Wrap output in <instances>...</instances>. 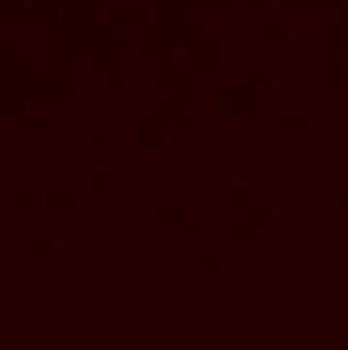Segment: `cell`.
Wrapping results in <instances>:
<instances>
[{
  "mask_svg": "<svg viewBox=\"0 0 348 350\" xmlns=\"http://www.w3.org/2000/svg\"><path fill=\"white\" fill-rule=\"evenodd\" d=\"M39 200H41V202H39V208H41V210H47V194H41V197H39Z\"/></svg>",
  "mask_w": 348,
  "mask_h": 350,
  "instance_id": "obj_7",
  "label": "cell"
},
{
  "mask_svg": "<svg viewBox=\"0 0 348 350\" xmlns=\"http://www.w3.org/2000/svg\"><path fill=\"white\" fill-rule=\"evenodd\" d=\"M272 216H274V218H272V224H274V226H280V210H274V212H272Z\"/></svg>",
  "mask_w": 348,
  "mask_h": 350,
  "instance_id": "obj_6",
  "label": "cell"
},
{
  "mask_svg": "<svg viewBox=\"0 0 348 350\" xmlns=\"http://www.w3.org/2000/svg\"><path fill=\"white\" fill-rule=\"evenodd\" d=\"M280 84V70H274V86Z\"/></svg>",
  "mask_w": 348,
  "mask_h": 350,
  "instance_id": "obj_13",
  "label": "cell"
},
{
  "mask_svg": "<svg viewBox=\"0 0 348 350\" xmlns=\"http://www.w3.org/2000/svg\"><path fill=\"white\" fill-rule=\"evenodd\" d=\"M156 144V121L154 117L148 119V148H154Z\"/></svg>",
  "mask_w": 348,
  "mask_h": 350,
  "instance_id": "obj_2",
  "label": "cell"
},
{
  "mask_svg": "<svg viewBox=\"0 0 348 350\" xmlns=\"http://www.w3.org/2000/svg\"><path fill=\"white\" fill-rule=\"evenodd\" d=\"M234 185H249V179H245V177H235V179H234Z\"/></svg>",
  "mask_w": 348,
  "mask_h": 350,
  "instance_id": "obj_8",
  "label": "cell"
},
{
  "mask_svg": "<svg viewBox=\"0 0 348 350\" xmlns=\"http://www.w3.org/2000/svg\"><path fill=\"white\" fill-rule=\"evenodd\" d=\"M56 132H62V117H56Z\"/></svg>",
  "mask_w": 348,
  "mask_h": 350,
  "instance_id": "obj_12",
  "label": "cell"
},
{
  "mask_svg": "<svg viewBox=\"0 0 348 350\" xmlns=\"http://www.w3.org/2000/svg\"><path fill=\"white\" fill-rule=\"evenodd\" d=\"M150 22H156V8H152V10H150Z\"/></svg>",
  "mask_w": 348,
  "mask_h": 350,
  "instance_id": "obj_15",
  "label": "cell"
},
{
  "mask_svg": "<svg viewBox=\"0 0 348 350\" xmlns=\"http://www.w3.org/2000/svg\"><path fill=\"white\" fill-rule=\"evenodd\" d=\"M257 115L265 117V86H259V107H257Z\"/></svg>",
  "mask_w": 348,
  "mask_h": 350,
  "instance_id": "obj_3",
  "label": "cell"
},
{
  "mask_svg": "<svg viewBox=\"0 0 348 350\" xmlns=\"http://www.w3.org/2000/svg\"><path fill=\"white\" fill-rule=\"evenodd\" d=\"M296 37V23H290V39Z\"/></svg>",
  "mask_w": 348,
  "mask_h": 350,
  "instance_id": "obj_14",
  "label": "cell"
},
{
  "mask_svg": "<svg viewBox=\"0 0 348 350\" xmlns=\"http://www.w3.org/2000/svg\"><path fill=\"white\" fill-rule=\"evenodd\" d=\"M93 169H109V163H105V162H97V163H93Z\"/></svg>",
  "mask_w": 348,
  "mask_h": 350,
  "instance_id": "obj_9",
  "label": "cell"
},
{
  "mask_svg": "<svg viewBox=\"0 0 348 350\" xmlns=\"http://www.w3.org/2000/svg\"><path fill=\"white\" fill-rule=\"evenodd\" d=\"M249 111V92L241 86H222L216 90V115L222 119H239Z\"/></svg>",
  "mask_w": 348,
  "mask_h": 350,
  "instance_id": "obj_1",
  "label": "cell"
},
{
  "mask_svg": "<svg viewBox=\"0 0 348 350\" xmlns=\"http://www.w3.org/2000/svg\"><path fill=\"white\" fill-rule=\"evenodd\" d=\"M257 232H259V233H257V239H259V241H265V232H267V230H265V226H263V224H261V226H259V228H257Z\"/></svg>",
  "mask_w": 348,
  "mask_h": 350,
  "instance_id": "obj_5",
  "label": "cell"
},
{
  "mask_svg": "<svg viewBox=\"0 0 348 350\" xmlns=\"http://www.w3.org/2000/svg\"><path fill=\"white\" fill-rule=\"evenodd\" d=\"M165 148H167V150L171 148V132H169V130L165 132Z\"/></svg>",
  "mask_w": 348,
  "mask_h": 350,
  "instance_id": "obj_10",
  "label": "cell"
},
{
  "mask_svg": "<svg viewBox=\"0 0 348 350\" xmlns=\"http://www.w3.org/2000/svg\"><path fill=\"white\" fill-rule=\"evenodd\" d=\"M342 54H348V47H342Z\"/></svg>",
  "mask_w": 348,
  "mask_h": 350,
  "instance_id": "obj_16",
  "label": "cell"
},
{
  "mask_svg": "<svg viewBox=\"0 0 348 350\" xmlns=\"http://www.w3.org/2000/svg\"><path fill=\"white\" fill-rule=\"evenodd\" d=\"M56 257H62V241H56Z\"/></svg>",
  "mask_w": 348,
  "mask_h": 350,
  "instance_id": "obj_11",
  "label": "cell"
},
{
  "mask_svg": "<svg viewBox=\"0 0 348 350\" xmlns=\"http://www.w3.org/2000/svg\"><path fill=\"white\" fill-rule=\"evenodd\" d=\"M31 92H41V93H59L60 88H31Z\"/></svg>",
  "mask_w": 348,
  "mask_h": 350,
  "instance_id": "obj_4",
  "label": "cell"
}]
</instances>
